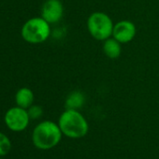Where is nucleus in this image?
I'll return each mask as SVG.
<instances>
[{"label":"nucleus","instance_id":"nucleus-1","mask_svg":"<svg viewBox=\"0 0 159 159\" xmlns=\"http://www.w3.org/2000/svg\"><path fill=\"white\" fill-rule=\"evenodd\" d=\"M62 135L58 124L47 120L36 125L32 132V142L39 150H51L60 142Z\"/></svg>","mask_w":159,"mask_h":159},{"label":"nucleus","instance_id":"nucleus-2","mask_svg":"<svg viewBox=\"0 0 159 159\" xmlns=\"http://www.w3.org/2000/svg\"><path fill=\"white\" fill-rule=\"evenodd\" d=\"M58 125L63 133L70 139L84 137L89 130V125L84 116L78 110H66L59 117Z\"/></svg>","mask_w":159,"mask_h":159},{"label":"nucleus","instance_id":"nucleus-3","mask_svg":"<svg viewBox=\"0 0 159 159\" xmlns=\"http://www.w3.org/2000/svg\"><path fill=\"white\" fill-rule=\"evenodd\" d=\"M21 36L30 44H39L46 41L51 36V25L41 16L27 20L22 26Z\"/></svg>","mask_w":159,"mask_h":159},{"label":"nucleus","instance_id":"nucleus-4","mask_svg":"<svg viewBox=\"0 0 159 159\" xmlns=\"http://www.w3.org/2000/svg\"><path fill=\"white\" fill-rule=\"evenodd\" d=\"M113 22L111 18L104 12L96 11L87 19V29L89 34L97 40L104 41L112 37Z\"/></svg>","mask_w":159,"mask_h":159},{"label":"nucleus","instance_id":"nucleus-5","mask_svg":"<svg viewBox=\"0 0 159 159\" xmlns=\"http://www.w3.org/2000/svg\"><path fill=\"white\" fill-rule=\"evenodd\" d=\"M30 120L27 110L19 106L9 109L4 116V122L7 127L13 132H22L25 130Z\"/></svg>","mask_w":159,"mask_h":159},{"label":"nucleus","instance_id":"nucleus-6","mask_svg":"<svg viewBox=\"0 0 159 159\" xmlns=\"http://www.w3.org/2000/svg\"><path fill=\"white\" fill-rule=\"evenodd\" d=\"M64 15L61 0H46L41 7V17L50 25L58 23Z\"/></svg>","mask_w":159,"mask_h":159},{"label":"nucleus","instance_id":"nucleus-7","mask_svg":"<svg viewBox=\"0 0 159 159\" xmlns=\"http://www.w3.org/2000/svg\"><path fill=\"white\" fill-rule=\"evenodd\" d=\"M137 34V27L134 23L128 20H123L113 26L112 38L118 40L120 43H128L134 39Z\"/></svg>","mask_w":159,"mask_h":159},{"label":"nucleus","instance_id":"nucleus-8","mask_svg":"<svg viewBox=\"0 0 159 159\" xmlns=\"http://www.w3.org/2000/svg\"><path fill=\"white\" fill-rule=\"evenodd\" d=\"M35 95L33 91L28 87L20 88L15 94V103L16 106L27 110L30 106L34 104Z\"/></svg>","mask_w":159,"mask_h":159},{"label":"nucleus","instance_id":"nucleus-9","mask_svg":"<svg viewBox=\"0 0 159 159\" xmlns=\"http://www.w3.org/2000/svg\"><path fill=\"white\" fill-rule=\"evenodd\" d=\"M122 43L116 40L114 38H110L104 40L103 43V52L105 55L111 59H116L121 55L122 52Z\"/></svg>","mask_w":159,"mask_h":159},{"label":"nucleus","instance_id":"nucleus-10","mask_svg":"<svg viewBox=\"0 0 159 159\" xmlns=\"http://www.w3.org/2000/svg\"><path fill=\"white\" fill-rule=\"evenodd\" d=\"M85 102L84 95L81 91H73L66 98V110H79Z\"/></svg>","mask_w":159,"mask_h":159},{"label":"nucleus","instance_id":"nucleus-11","mask_svg":"<svg viewBox=\"0 0 159 159\" xmlns=\"http://www.w3.org/2000/svg\"><path fill=\"white\" fill-rule=\"evenodd\" d=\"M11 147L12 144L10 138L6 134L0 132V156L7 155L11 152Z\"/></svg>","mask_w":159,"mask_h":159},{"label":"nucleus","instance_id":"nucleus-12","mask_svg":"<svg viewBox=\"0 0 159 159\" xmlns=\"http://www.w3.org/2000/svg\"><path fill=\"white\" fill-rule=\"evenodd\" d=\"M28 115L31 120H37L39 119L43 114V109L39 105H32L27 109Z\"/></svg>","mask_w":159,"mask_h":159},{"label":"nucleus","instance_id":"nucleus-13","mask_svg":"<svg viewBox=\"0 0 159 159\" xmlns=\"http://www.w3.org/2000/svg\"><path fill=\"white\" fill-rule=\"evenodd\" d=\"M0 159H1V156H0Z\"/></svg>","mask_w":159,"mask_h":159}]
</instances>
